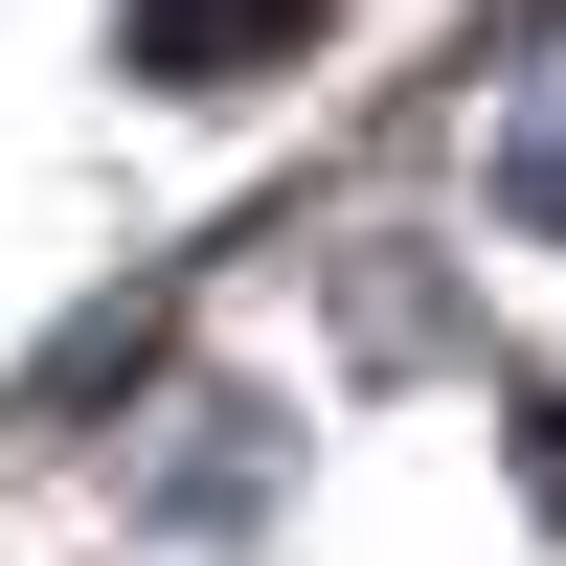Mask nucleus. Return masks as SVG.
I'll return each mask as SVG.
<instances>
[{
    "instance_id": "1",
    "label": "nucleus",
    "mask_w": 566,
    "mask_h": 566,
    "mask_svg": "<svg viewBox=\"0 0 566 566\" xmlns=\"http://www.w3.org/2000/svg\"><path fill=\"white\" fill-rule=\"evenodd\" d=\"M499 205H522V227H566V114H544V136H499Z\"/></svg>"
}]
</instances>
